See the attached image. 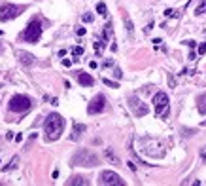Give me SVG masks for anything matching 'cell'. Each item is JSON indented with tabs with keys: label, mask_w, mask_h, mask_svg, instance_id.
I'll return each mask as SVG.
<instances>
[{
	"label": "cell",
	"mask_w": 206,
	"mask_h": 186,
	"mask_svg": "<svg viewBox=\"0 0 206 186\" xmlns=\"http://www.w3.org/2000/svg\"><path fill=\"white\" fill-rule=\"evenodd\" d=\"M195 13L200 15V13H206V0H202V2L197 6V10H195Z\"/></svg>",
	"instance_id": "cell-21"
},
{
	"label": "cell",
	"mask_w": 206,
	"mask_h": 186,
	"mask_svg": "<svg viewBox=\"0 0 206 186\" xmlns=\"http://www.w3.org/2000/svg\"><path fill=\"white\" fill-rule=\"evenodd\" d=\"M21 36H23L25 42H28V44H36V42H38L40 36H42V25H40L38 19H32V21L25 27Z\"/></svg>",
	"instance_id": "cell-4"
},
{
	"label": "cell",
	"mask_w": 206,
	"mask_h": 186,
	"mask_svg": "<svg viewBox=\"0 0 206 186\" xmlns=\"http://www.w3.org/2000/svg\"><path fill=\"white\" fill-rule=\"evenodd\" d=\"M72 165H80V167H95V165L100 163L99 156H96L93 150H87V148H81V150H78L72 156L70 159Z\"/></svg>",
	"instance_id": "cell-2"
},
{
	"label": "cell",
	"mask_w": 206,
	"mask_h": 186,
	"mask_svg": "<svg viewBox=\"0 0 206 186\" xmlns=\"http://www.w3.org/2000/svg\"><path fill=\"white\" fill-rule=\"evenodd\" d=\"M197 108H199L200 114H206V93L197 97Z\"/></svg>",
	"instance_id": "cell-14"
},
{
	"label": "cell",
	"mask_w": 206,
	"mask_h": 186,
	"mask_svg": "<svg viewBox=\"0 0 206 186\" xmlns=\"http://www.w3.org/2000/svg\"><path fill=\"white\" fill-rule=\"evenodd\" d=\"M102 82H104L106 86H110V87H119V84H117V82H112V80H108V78H102Z\"/></svg>",
	"instance_id": "cell-25"
},
{
	"label": "cell",
	"mask_w": 206,
	"mask_h": 186,
	"mask_svg": "<svg viewBox=\"0 0 206 186\" xmlns=\"http://www.w3.org/2000/svg\"><path fill=\"white\" fill-rule=\"evenodd\" d=\"M70 65H72L70 59H63V66H70Z\"/></svg>",
	"instance_id": "cell-33"
},
{
	"label": "cell",
	"mask_w": 206,
	"mask_h": 186,
	"mask_svg": "<svg viewBox=\"0 0 206 186\" xmlns=\"http://www.w3.org/2000/svg\"><path fill=\"white\" fill-rule=\"evenodd\" d=\"M23 141V135H19V133H17V135H15V142H21Z\"/></svg>",
	"instance_id": "cell-36"
},
{
	"label": "cell",
	"mask_w": 206,
	"mask_h": 186,
	"mask_svg": "<svg viewBox=\"0 0 206 186\" xmlns=\"http://www.w3.org/2000/svg\"><path fill=\"white\" fill-rule=\"evenodd\" d=\"M64 118L57 114V112H53V114H49L47 118H45L44 122V133H45V141L53 142L57 141V139L63 135V129H64Z\"/></svg>",
	"instance_id": "cell-1"
},
{
	"label": "cell",
	"mask_w": 206,
	"mask_h": 186,
	"mask_svg": "<svg viewBox=\"0 0 206 186\" xmlns=\"http://www.w3.org/2000/svg\"><path fill=\"white\" fill-rule=\"evenodd\" d=\"M6 139H8V141H12V139H15V137H13L12 131H8V133H6Z\"/></svg>",
	"instance_id": "cell-35"
},
{
	"label": "cell",
	"mask_w": 206,
	"mask_h": 186,
	"mask_svg": "<svg viewBox=\"0 0 206 186\" xmlns=\"http://www.w3.org/2000/svg\"><path fill=\"white\" fill-rule=\"evenodd\" d=\"M114 74H115V78H121V76H123V72H121L119 69H115V70H114Z\"/></svg>",
	"instance_id": "cell-32"
},
{
	"label": "cell",
	"mask_w": 206,
	"mask_h": 186,
	"mask_svg": "<svg viewBox=\"0 0 206 186\" xmlns=\"http://www.w3.org/2000/svg\"><path fill=\"white\" fill-rule=\"evenodd\" d=\"M110 36H112V23H108L106 27H104V34H102V40L108 44V40H110Z\"/></svg>",
	"instance_id": "cell-18"
},
{
	"label": "cell",
	"mask_w": 206,
	"mask_h": 186,
	"mask_svg": "<svg viewBox=\"0 0 206 186\" xmlns=\"http://www.w3.org/2000/svg\"><path fill=\"white\" fill-rule=\"evenodd\" d=\"M0 36H2V30H0Z\"/></svg>",
	"instance_id": "cell-40"
},
{
	"label": "cell",
	"mask_w": 206,
	"mask_h": 186,
	"mask_svg": "<svg viewBox=\"0 0 206 186\" xmlns=\"http://www.w3.org/2000/svg\"><path fill=\"white\" fill-rule=\"evenodd\" d=\"M96 12H99L100 15H106V4L104 2H99V4H96Z\"/></svg>",
	"instance_id": "cell-22"
},
{
	"label": "cell",
	"mask_w": 206,
	"mask_h": 186,
	"mask_svg": "<svg viewBox=\"0 0 206 186\" xmlns=\"http://www.w3.org/2000/svg\"><path fill=\"white\" fill-rule=\"evenodd\" d=\"M202 125H206V120H204V122H202Z\"/></svg>",
	"instance_id": "cell-38"
},
{
	"label": "cell",
	"mask_w": 206,
	"mask_h": 186,
	"mask_svg": "<svg viewBox=\"0 0 206 186\" xmlns=\"http://www.w3.org/2000/svg\"><path fill=\"white\" fill-rule=\"evenodd\" d=\"M72 55H74V57H78V55H83V48H81V46H76V48H72Z\"/></svg>",
	"instance_id": "cell-24"
},
{
	"label": "cell",
	"mask_w": 206,
	"mask_h": 186,
	"mask_svg": "<svg viewBox=\"0 0 206 186\" xmlns=\"http://www.w3.org/2000/svg\"><path fill=\"white\" fill-rule=\"evenodd\" d=\"M32 105H34V101L30 99V97H27V95H13L8 106H9V110H12V112H17V114H19V112L30 110Z\"/></svg>",
	"instance_id": "cell-5"
},
{
	"label": "cell",
	"mask_w": 206,
	"mask_h": 186,
	"mask_svg": "<svg viewBox=\"0 0 206 186\" xmlns=\"http://www.w3.org/2000/svg\"><path fill=\"white\" fill-rule=\"evenodd\" d=\"M25 12V6H15V4H0V21H12V19L19 17Z\"/></svg>",
	"instance_id": "cell-6"
},
{
	"label": "cell",
	"mask_w": 206,
	"mask_h": 186,
	"mask_svg": "<svg viewBox=\"0 0 206 186\" xmlns=\"http://www.w3.org/2000/svg\"><path fill=\"white\" fill-rule=\"evenodd\" d=\"M83 21H85V23H91V21H93V13H85V15H83Z\"/></svg>",
	"instance_id": "cell-27"
},
{
	"label": "cell",
	"mask_w": 206,
	"mask_h": 186,
	"mask_svg": "<svg viewBox=\"0 0 206 186\" xmlns=\"http://www.w3.org/2000/svg\"><path fill=\"white\" fill-rule=\"evenodd\" d=\"M202 158H204V159H206V154H202Z\"/></svg>",
	"instance_id": "cell-39"
},
{
	"label": "cell",
	"mask_w": 206,
	"mask_h": 186,
	"mask_svg": "<svg viewBox=\"0 0 206 186\" xmlns=\"http://www.w3.org/2000/svg\"><path fill=\"white\" fill-rule=\"evenodd\" d=\"M78 82H80L83 87H91L93 84H95V78H93L91 74H87V72H81V70H80V72H78Z\"/></svg>",
	"instance_id": "cell-12"
},
{
	"label": "cell",
	"mask_w": 206,
	"mask_h": 186,
	"mask_svg": "<svg viewBox=\"0 0 206 186\" xmlns=\"http://www.w3.org/2000/svg\"><path fill=\"white\" fill-rule=\"evenodd\" d=\"M168 84H170V87L176 86V80H174V76H168Z\"/></svg>",
	"instance_id": "cell-29"
},
{
	"label": "cell",
	"mask_w": 206,
	"mask_h": 186,
	"mask_svg": "<svg viewBox=\"0 0 206 186\" xmlns=\"http://www.w3.org/2000/svg\"><path fill=\"white\" fill-rule=\"evenodd\" d=\"M123 21H125V29L129 30V34H132V30H134V27H132V21H131V17H129L127 13H123Z\"/></svg>",
	"instance_id": "cell-17"
},
{
	"label": "cell",
	"mask_w": 206,
	"mask_h": 186,
	"mask_svg": "<svg viewBox=\"0 0 206 186\" xmlns=\"http://www.w3.org/2000/svg\"><path fill=\"white\" fill-rule=\"evenodd\" d=\"M99 182L100 184H108V186H125V180L114 171H102L100 177H99Z\"/></svg>",
	"instance_id": "cell-8"
},
{
	"label": "cell",
	"mask_w": 206,
	"mask_h": 186,
	"mask_svg": "<svg viewBox=\"0 0 206 186\" xmlns=\"http://www.w3.org/2000/svg\"><path fill=\"white\" fill-rule=\"evenodd\" d=\"M206 53V44H200L199 46V55H204Z\"/></svg>",
	"instance_id": "cell-28"
},
{
	"label": "cell",
	"mask_w": 206,
	"mask_h": 186,
	"mask_svg": "<svg viewBox=\"0 0 206 186\" xmlns=\"http://www.w3.org/2000/svg\"><path fill=\"white\" fill-rule=\"evenodd\" d=\"M153 105H155V114L157 118H168V112H170V105H168V95L164 91H159L153 95Z\"/></svg>",
	"instance_id": "cell-3"
},
{
	"label": "cell",
	"mask_w": 206,
	"mask_h": 186,
	"mask_svg": "<svg viewBox=\"0 0 206 186\" xmlns=\"http://www.w3.org/2000/svg\"><path fill=\"white\" fill-rule=\"evenodd\" d=\"M17 165H19V158H17V156H13V158H12V162H9L6 167H2V171H12V169H15Z\"/></svg>",
	"instance_id": "cell-16"
},
{
	"label": "cell",
	"mask_w": 206,
	"mask_h": 186,
	"mask_svg": "<svg viewBox=\"0 0 206 186\" xmlns=\"http://www.w3.org/2000/svg\"><path fill=\"white\" fill-rule=\"evenodd\" d=\"M129 106L132 108V112H134V116H138V118L146 116L148 112H149L148 105H144V103H142L140 99H136V97H129Z\"/></svg>",
	"instance_id": "cell-10"
},
{
	"label": "cell",
	"mask_w": 206,
	"mask_h": 186,
	"mask_svg": "<svg viewBox=\"0 0 206 186\" xmlns=\"http://www.w3.org/2000/svg\"><path fill=\"white\" fill-rule=\"evenodd\" d=\"M155 148H161V144L153 139H142V150L151 158H163L164 152L163 150H155Z\"/></svg>",
	"instance_id": "cell-7"
},
{
	"label": "cell",
	"mask_w": 206,
	"mask_h": 186,
	"mask_svg": "<svg viewBox=\"0 0 206 186\" xmlns=\"http://www.w3.org/2000/svg\"><path fill=\"white\" fill-rule=\"evenodd\" d=\"M83 131H85V125H83V123H78V122H76V123H74V129H72V137H70V139H72V141H78Z\"/></svg>",
	"instance_id": "cell-13"
},
{
	"label": "cell",
	"mask_w": 206,
	"mask_h": 186,
	"mask_svg": "<svg viewBox=\"0 0 206 186\" xmlns=\"http://www.w3.org/2000/svg\"><path fill=\"white\" fill-rule=\"evenodd\" d=\"M89 66H91V69H96L99 65H96V61H89Z\"/></svg>",
	"instance_id": "cell-37"
},
{
	"label": "cell",
	"mask_w": 206,
	"mask_h": 186,
	"mask_svg": "<svg viewBox=\"0 0 206 186\" xmlns=\"http://www.w3.org/2000/svg\"><path fill=\"white\" fill-rule=\"evenodd\" d=\"M161 42H163L161 38H155V40H153V46H155V48H159V46H161Z\"/></svg>",
	"instance_id": "cell-31"
},
{
	"label": "cell",
	"mask_w": 206,
	"mask_h": 186,
	"mask_svg": "<svg viewBox=\"0 0 206 186\" xmlns=\"http://www.w3.org/2000/svg\"><path fill=\"white\" fill-rule=\"evenodd\" d=\"M85 32H87V30H85L83 27H78V29H76V34H78V36H85Z\"/></svg>",
	"instance_id": "cell-26"
},
{
	"label": "cell",
	"mask_w": 206,
	"mask_h": 186,
	"mask_svg": "<svg viewBox=\"0 0 206 186\" xmlns=\"http://www.w3.org/2000/svg\"><path fill=\"white\" fill-rule=\"evenodd\" d=\"M185 44H187V46H189V48H195V46H197V44H195V42H193V40H185Z\"/></svg>",
	"instance_id": "cell-34"
},
{
	"label": "cell",
	"mask_w": 206,
	"mask_h": 186,
	"mask_svg": "<svg viewBox=\"0 0 206 186\" xmlns=\"http://www.w3.org/2000/svg\"><path fill=\"white\" fill-rule=\"evenodd\" d=\"M164 15H167V17H180V13L176 12V10H164Z\"/></svg>",
	"instance_id": "cell-23"
},
{
	"label": "cell",
	"mask_w": 206,
	"mask_h": 186,
	"mask_svg": "<svg viewBox=\"0 0 206 186\" xmlns=\"http://www.w3.org/2000/svg\"><path fill=\"white\" fill-rule=\"evenodd\" d=\"M15 55H17V59L21 61V63H23L25 66H30V65L34 63V55H32V53H28V51L17 49V51H15Z\"/></svg>",
	"instance_id": "cell-11"
},
{
	"label": "cell",
	"mask_w": 206,
	"mask_h": 186,
	"mask_svg": "<svg viewBox=\"0 0 206 186\" xmlns=\"http://www.w3.org/2000/svg\"><path fill=\"white\" fill-rule=\"evenodd\" d=\"M66 184H70V186H76V184H81V186H87L89 182L85 180V177H72Z\"/></svg>",
	"instance_id": "cell-15"
},
{
	"label": "cell",
	"mask_w": 206,
	"mask_h": 186,
	"mask_svg": "<svg viewBox=\"0 0 206 186\" xmlns=\"http://www.w3.org/2000/svg\"><path fill=\"white\" fill-rule=\"evenodd\" d=\"M104 108H106V97L102 95V93H99V95H96L95 99L89 103L87 112H89V114H99V112H102Z\"/></svg>",
	"instance_id": "cell-9"
},
{
	"label": "cell",
	"mask_w": 206,
	"mask_h": 186,
	"mask_svg": "<svg viewBox=\"0 0 206 186\" xmlns=\"http://www.w3.org/2000/svg\"><path fill=\"white\" fill-rule=\"evenodd\" d=\"M104 154H106V158H108V159H110V162H114L115 165H119V159H117V158H115V154H114V152H112V150H110V148H106V152H104Z\"/></svg>",
	"instance_id": "cell-19"
},
{
	"label": "cell",
	"mask_w": 206,
	"mask_h": 186,
	"mask_svg": "<svg viewBox=\"0 0 206 186\" xmlns=\"http://www.w3.org/2000/svg\"><path fill=\"white\" fill-rule=\"evenodd\" d=\"M112 65H114V61L108 59V61H104V65H102V66H104V69H108V66H112Z\"/></svg>",
	"instance_id": "cell-30"
},
{
	"label": "cell",
	"mask_w": 206,
	"mask_h": 186,
	"mask_svg": "<svg viewBox=\"0 0 206 186\" xmlns=\"http://www.w3.org/2000/svg\"><path fill=\"white\" fill-rule=\"evenodd\" d=\"M106 46L104 40H95V51H96V55H100L102 53V48Z\"/></svg>",
	"instance_id": "cell-20"
}]
</instances>
